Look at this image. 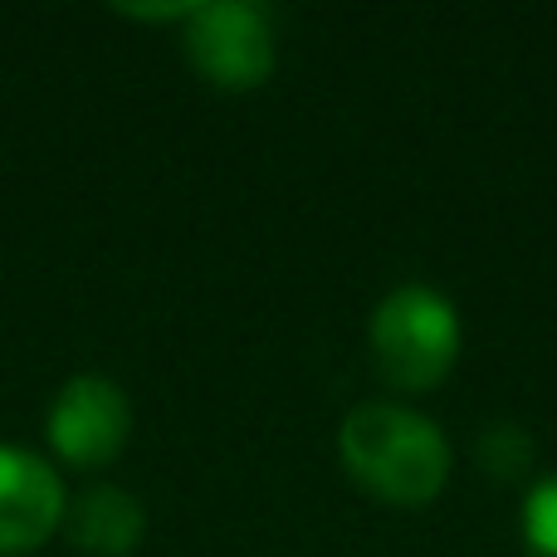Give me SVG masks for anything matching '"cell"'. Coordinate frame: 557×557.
<instances>
[{
    "label": "cell",
    "mask_w": 557,
    "mask_h": 557,
    "mask_svg": "<svg viewBox=\"0 0 557 557\" xmlns=\"http://www.w3.org/2000/svg\"><path fill=\"white\" fill-rule=\"evenodd\" d=\"M347 474L357 490L396 509H421L450 480V445L421 411H406L396 401H367L347 411L337 431Z\"/></svg>",
    "instance_id": "1"
},
{
    "label": "cell",
    "mask_w": 557,
    "mask_h": 557,
    "mask_svg": "<svg viewBox=\"0 0 557 557\" xmlns=\"http://www.w3.org/2000/svg\"><path fill=\"white\" fill-rule=\"evenodd\" d=\"M372 362L396 392H431L450 376L460 357V318L445 294L425 284H401L376 304L372 327Z\"/></svg>",
    "instance_id": "2"
},
{
    "label": "cell",
    "mask_w": 557,
    "mask_h": 557,
    "mask_svg": "<svg viewBox=\"0 0 557 557\" xmlns=\"http://www.w3.org/2000/svg\"><path fill=\"white\" fill-rule=\"evenodd\" d=\"M186 59L211 88L250 94L274 74V29L270 15L250 0H211L186 20Z\"/></svg>",
    "instance_id": "3"
},
{
    "label": "cell",
    "mask_w": 557,
    "mask_h": 557,
    "mask_svg": "<svg viewBox=\"0 0 557 557\" xmlns=\"http://www.w3.org/2000/svg\"><path fill=\"white\" fill-rule=\"evenodd\" d=\"M49 450L74 470H103L123 455L127 435H133V406L127 392L113 376L78 372L59 386V396L49 401L45 416Z\"/></svg>",
    "instance_id": "4"
},
{
    "label": "cell",
    "mask_w": 557,
    "mask_h": 557,
    "mask_svg": "<svg viewBox=\"0 0 557 557\" xmlns=\"http://www.w3.org/2000/svg\"><path fill=\"white\" fill-rule=\"evenodd\" d=\"M69 513V490L45 455L0 445V557L45 548Z\"/></svg>",
    "instance_id": "5"
},
{
    "label": "cell",
    "mask_w": 557,
    "mask_h": 557,
    "mask_svg": "<svg viewBox=\"0 0 557 557\" xmlns=\"http://www.w3.org/2000/svg\"><path fill=\"white\" fill-rule=\"evenodd\" d=\"M64 539L84 557H133L147 539L143 499L117 484H94L64 513Z\"/></svg>",
    "instance_id": "6"
},
{
    "label": "cell",
    "mask_w": 557,
    "mask_h": 557,
    "mask_svg": "<svg viewBox=\"0 0 557 557\" xmlns=\"http://www.w3.org/2000/svg\"><path fill=\"white\" fill-rule=\"evenodd\" d=\"M519 529H523V548L533 557H557V474L529 490Z\"/></svg>",
    "instance_id": "7"
},
{
    "label": "cell",
    "mask_w": 557,
    "mask_h": 557,
    "mask_svg": "<svg viewBox=\"0 0 557 557\" xmlns=\"http://www.w3.org/2000/svg\"><path fill=\"white\" fill-rule=\"evenodd\" d=\"M480 460L490 465L499 480H509V474H519L523 465L533 460V450H529V441H523L513 425H494V431L480 441Z\"/></svg>",
    "instance_id": "8"
},
{
    "label": "cell",
    "mask_w": 557,
    "mask_h": 557,
    "mask_svg": "<svg viewBox=\"0 0 557 557\" xmlns=\"http://www.w3.org/2000/svg\"><path fill=\"white\" fill-rule=\"evenodd\" d=\"M191 0H182V5H117V15H127V20H191Z\"/></svg>",
    "instance_id": "9"
}]
</instances>
